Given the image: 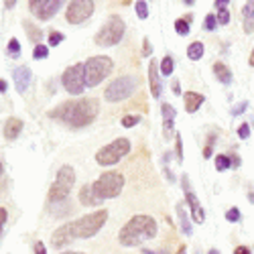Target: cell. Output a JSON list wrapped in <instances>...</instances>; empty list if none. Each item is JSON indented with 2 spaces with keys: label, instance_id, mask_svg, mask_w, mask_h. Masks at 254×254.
Instances as JSON below:
<instances>
[{
  "label": "cell",
  "instance_id": "cell-26",
  "mask_svg": "<svg viewBox=\"0 0 254 254\" xmlns=\"http://www.w3.org/2000/svg\"><path fill=\"white\" fill-rule=\"evenodd\" d=\"M25 29L29 31V39H31V41H35V43H39L41 37H43V33H41L33 23H27V20H25Z\"/></svg>",
  "mask_w": 254,
  "mask_h": 254
},
{
  "label": "cell",
  "instance_id": "cell-48",
  "mask_svg": "<svg viewBox=\"0 0 254 254\" xmlns=\"http://www.w3.org/2000/svg\"><path fill=\"white\" fill-rule=\"evenodd\" d=\"M6 88H8V86H6V81H4V79H0V92H6Z\"/></svg>",
  "mask_w": 254,
  "mask_h": 254
},
{
  "label": "cell",
  "instance_id": "cell-39",
  "mask_svg": "<svg viewBox=\"0 0 254 254\" xmlns=\"http://www.w3.org/2000/svg\"><path fill=\"white\" fill-rule=\"evenodd\" d=\"M238 136L242 138V140H246L248 136H250V124H240V128H238Z\"/></svg>",
  "mask_w": 254,
  "mask_h": 254
},
{
  "label": "cell",
  "instance_id": "cell-45",
  "mask_svg": "<svg viewBox=\"0 0 254 254\" xmlns=\"http://www.w3.org/2000/svg\"><path fill=\"white\" fill-rule=\"evenodd\" d=\"M230 165H232V167H234V169H238V167H240V157H236V155H232V157H230Z\"/></svg>",
  "mask_w": 254,
  "mask_h": 254
},
{
  "label": "cell",
  "instance_id": "cell-51",
  "mask_svg": "<svg viewBox=\"0 0 254 254\" xmlns=\"http://www.w3.org/2000/svg\"><path fill=\"white\" fill-rule=\"evenodd\" d=\"M177 254H185V246H181V248H179V252H177Z\"/></svg>",
  "mask_w": 254,
  "mask_h": 254
},
{
  "label": "cell",
  "instance_id": "cell-50",
  "mask_svg": "<svg viewBox=\"0 0 254 254\" xmlns=\"http://www.w3.org/2000/svg\"><path fill=\"white\" fill-rule=\"evenodd\" d=\"M61 254H86V252H61Z\"/></svg>",
  "mask_w": 254,
  "mask_h": 254
},
{
  "label": "cell",
  "instance_id": "cell-16",
  "mask_svg": "<svg viewBox=\"0 0 254 254\" xmlns=\"http://www.w3.org/2000/svg\"><path fill=\"white\" fill-rule=\"evenodd\" d=\"M149 86H151L153 98H161L163 86H161V79H159V63L155 59L149 63Z\"/></svg>",
  "mask_w": 254,
  "mask_h": 254
},
{
  "label": "cell",
  "instance_id": "cell-53",
  "mask_svg": "<svg viewBox=\"0 0 254 254\" xmlns=\"http://www.w3.org/2000/svg\"><path fill=\"white\" fill-rule=\"evenodd\" d=\"M207 254H220V252H218V250H209Z\"/></svg>",
  "mask_w": 254,
  "mask_h": 254
},
{
  "label": "cell",
  "instance_id": "cell-19",
  "mask_svg": "<svg viewBox=\"0 0 254 254\" xmlns=\"http://www.w3.org/2000/svg\"><path fill=\"white\" fill-rule=\"evenodd\" d=\"M79 203H81V205H86V207H92V205H100L102 201L96 197L92 185H83V187H81V191H79Z\"/></svg>",
  "mask_w": 254,
  "mask_h": 254
},
{
  "label": "cell",
  "instance_id": "cell-11",
  "mask_svg": "<svg viewBox=\"0 0 254 254\" xmlns=\"http://www.w3.org/2000/svg\"><path fill=\"white\" fill-rule=\"evenodd\" d=\"M96 4L92 0H71L65 10V20L69 25H81L94 14Z\"/></svg>",
  "mask_w": 254,
  "mask_h": 254
},
{
  "label": "cell",
  "instance_id": "cell-30",
  "mask_svg": "<svg viewBox=\"0 0 254 254\" xmlns=\"http://www.w3.org/2000/svg\"><path fill=\"white\" fill-rule=\"evenodd\" d=\"M138 122H140V116H136V114H128V116L122 118V126H124V128H132V126H136Z\"/></svg>",
  "mask_w": 254,
  "mask_h": 254
},
{
  "label": "cell",
  "instance_id": "cell-27",
  "mask_svg": "<svg viewBox=\"0 0 254 254\" xmlns=\"http://www.w3.org/2000/svg\"><path fill=\"white\" fill-rule=\"evenodd\" d=\"M161 112H163V120H175V116H177V112H175V108L171 104H163Z\"/></svg>",
  "mask_w": 254,
  "mask_h": 254
},
{
  "label": "cell",
  "instance_id": "cell-22",
  "mask_svg": "<svg viewBox=\"0 0 254 254\" xmlns=\"http://www.w3.org/2000/svg\"><path fill=\"white\" fill-rule=\"evenodd\" d=\"M177 216H179V222H181V232L187 236H191V224H189V218H187V211H185L183 203L177 205Z\"/></svg>",
  "mask_w": 254,
  "mask_h": 254
},
{
  "label": "cell",
  "instance_id": "cell-52",
  "mask_svg": "<svg viewBox=\"0 0 254 254\" xmlns=\"http://www.w3.org/2000/svg\"><path fill=\"white\" fill-rule=\"evenodd\" d=\"M2 171H4V167H2V161H0V175H2Z\"/></svg>",
  "mask_w": 254,
  "mask_h": 254
},
{
  "label": "cell",
  "instance_id": "cell-17",
  "mask_svg": "<svg viewBox=\"0 0 254 254\" xmlns=\"http://www.w3.org/2000/svg\"><path fill=\"white\" fill-rule=\"evenodd\" d=\"M183 100H185V110H187L189 114L197 112V110L201 108V104L205 102V98H203L201 94H197V92H185Z\"/></svg>",
  "mask_w": 254,
  "mask_h": 254
},
{
  "label": "cell",
  "instance_id": "cell-1",
  "mask_svg": "<svg viewBox=\"0 0 254 254\" xmlns=\"http://www.w3.org/2000/svg\"><path fill=\"white\" fill-rule=\"evenodd\" d=\"M100 112V104L96 98H79V100H69L59 104L55 110L49 112L53 120L63 122L69 128H83L96 120Z\"/></svg>",
  "mask_w": 254,
  "mask_h": 254
},
{
  "label": "cell",
  "instance_id": "cell-46",
  "mask_svg": "<svg viewBox=\"0 0 254 254\" xmlns=\"http://www.w3.org/2000/svg\"><path fill=\"white\" fill-rule=\"evenodd\" d=\"M214 6H216L218 10H220V8H226V6H228V0H216Z\"/></svg>",
  "mask_w": 254,
  "mask_h": 254
},
{
  "label": "cell",
  "instance_id": "cell-47",
  "mask_svg": "<svg viewBox=\"0 0 254 254\" xmlns=\"http://www.w3.org/2000/svg\"><path fill=\"white\" fill-rule=\"evenodd\" d=\"M173 92H175V94H181V88H179V81H173Z\"/></svg>",
  "mask_w": 254,
  "mask_h": 254
},
{
  "label": "cell",
  "instance_id": "cell-13",
  "mask_svg": "<svg viewBox=\"0 0 254 254\" xmlns=\"http://www.w3.org/2000/svg\"><path fill=\"white\" fill-rule=\"evenodd\" d=\"M181 183H183V191H185V199H187V203H189V209H191V216H193V222H197V224H203V222H205V214H203V207L199 205V201H197V195L193 193V189H191V185H189V177H187V175H183Z\"/></svg>",
  "mask_w": 254,
  "mask_h": 254
},
{
  "label": "cell",
  "instance_id": "cell-2",
  "mask_svg": "<svg viewBox=\"0 0 254 254\" xmlns=\"http://www.w3.org/2000/svg\"><path fill=\"white\" fill-rule=\"evenodd\" d=\"M159 232V226H157V220L146 216V214H138V216H132L128 222H126L118 234V240L122 246H140L142 242L146 240H153Z\"/></svg>",
  "mask_w": 254,
  "mask_h": 254
},
{
  "label": "cell",
  "instance_id": "cell-36",
  "mask_svg": "<svg viewBox=\"0 0 254 254\" xmlns=\"http://www.w3.org/2000/svg\"><path fill=\"white\" fill-rule=\"evenodd\" d=\"M214 142H216V134H209L207 144H205V149H203V157H205V159H209L211 153H214Z\"/></svg>",
  "mask_w": 254,
  "mask_h": 254
},
{
  "label": "cell",
  "instance_id": "cell-5",
  "mask_svg": "<svg viewBox=\"0 0 254 254\" xmlns=\"http://www.w3.org/2000/svg\"><path fill=\"white\" fill-rule=\"evenodd\" d=\"M92 189H94V193L100 201L114 199L122 193V189H124V175L118 173V171H106L92 183Z\"/></svg>",
  "mask_w": 254,
  "mask_h": 254
},
{
  "label": "cell",
  "instance_id": "cell-40",
  "mask_svg": "<svg viewBox=\"0 0 254 254\" xmlns=\"http://www.w3.org/2000/svg\"><path fill=\"white\" fill-rule=\"evenodd\" d=\"M6 220H8V211H6V207H0V236H2V228H4Z\"/></svg>",
  "mask_w": 254,
  "mask_h": 254
},
{
  "label": "cell",
  "instance_id": "cell-12",
  "mask_svg": "<svg viewBox=\"0 0 254 254\" xmlns=\"http://www.w3.org/2000/svg\"><path fill=\"white\" fill-rule=\"evenodd\" d=\"M61 6H63L61 0H31V2H29L31 12H33L39 20H49V18H53V16L59 12Z\"/></svg>",
  "mask_w": 254,
  "mask_h": 254
},
{
  "label": "cell",
  "instance_id": "cell-31",
  "mask_svg": "<svg viewBox=\"0 0 254 254\" xmlns=\"http://www.w3.org/2000/svg\"><path fill=\"white\" fill-rule=\"evenodd\" d=\"M134 8H136V14H138V18H146V16H149V6H146V2H144V0H138V2L134 4Z\"/></svg>",
  "mask_w": 254,
  "mask_h": 254
},
{
  "label": "cell",
  "instance_id": "cell-10",
  "mask_svg": "<svg viewBox=\"0 0 254 254\" xmlns=\"http://www.w3.org/2000/svg\"><path fill=\"white\" fill-rule=\"evenodd\" d=\"M61 83L67 94L71 96H81L86 90V79H83V63H75V65L67 67L61 75Z\"/></svg>",
  "mask_w": 254,
  "mask_h": 254
},
{
  "label": "cell",
  "instance_id": "cell-38",
  "mask_svg": "<svg viewBox=\"0 0 254 254\" xmlns=\"http://www.w3.org/2000/svg\"><path fill=\"white\" fill-rule=\"evenodd\" d=\"M175 153H177V161H183V142L179 134H175Z\"/></svg>",
  "mask_w": 254,
  "mask_h": 254
},
{
  "label": "cell",
  "instance_id": "cell-32",
  "mask_svg": "<svg viewBox=\"0 0 254 254\" xmlns=\"http://www.w3.org/2000/svg\"><path fill=\"white\" fill-rule=\"evenodd\" d=\"M8 55L14 57V59L20 55V43H18L16 39H10V41H8Z\"/></svg>",
  "mask_w": 254,
  "mask_h": 254
},
{
  "label": "cell",
  "instance_id": "cell-8",
  "mask_svg": "<svg viewBox=\"0 0 254 254\" xmlns=\"http://www.w3.org/2000/svg\"><path fill=\"white\" fill-rule=\"evenodd\" d=\"M136 88H138L136 75H120L110 83L108 88H106L104 98H106V102L116 104V102H122V100H128L136 92Z\"/></svg>",
  "mask_w": 254,
  "mask_h": 254
},
{
  "label": "cell",
  "instance_id": "cell-34",
  "mask_svg": "<svg viewBox=\"0 0 254 254\" xmlns=\"http://www.w3.org/2000/svg\"><path fill=\"white\" fill-rule=\"evenodd\" d=\"M218 27V20H216V14H207L205 20H203V29L205 31H214Z\"/></svg>",
  "mask_w": 254,
  "mask_h": 254
},
{
  "label": "cell",
  "instance_id": "cell-35",
  "mask_svg": "<svg viewBox=\"0 0 254 254\" xmlns=\"http://www.w3.org/2000/svg\"><path fill=\"white\" fill-rule=\"evenodd\" d=\"M216 20H218V25H228V23H230V12H228V8H220L218 14H216Z\"/></svg>",
  "mask_w": 254,
  "mask_h": 254
},
{
  "label": "cell",
  "instance_id": "cell-43",
  "mask_svg": "<svg viewBox=\"0 0 254 254\" xmlns=\"http://www.w3.org/2000/svg\"><path fill=\"white\" fill-rule=\"evenodd\" d=\"M35 254H47V248L43 246V242H35Z\"/></svg>",
  "mask_w": 254,
  "mask_h": 254
},
{
  "label": "cell",
  "instance_id": "cell-6",
  "mask_svg": "<svg viewBox=\"0 0 254 254\" xmlns=\"http://www.w3.org/2000/svg\"><path fill=\"white\" fill-rule=\"evenodd\" d=\"M73 183H75V171H73V167L71 165H63L59 171H57L55 183L49 189V203L65 201L67 195L71 193V189H73Z\"/></svg>",
  "mask_w": 254,
  "mask_h": 254
},
{
  "label": "cell",
  "instance_id": "cell-7",
  "mask_svg": "<svg viewBox=\"0 0 254 254\" xmlns=\"http://www.w3.org/2000/svg\"><path fill=\"white\" fill-rule=\"evenodd\" d=\"M124 31H126L124 20L118 14H112L102 25V29L96 33V39L94 41H96V45H100V47H114V45H118L120 41H122Z\"/></svg>",
  "mask_w": 254,
  "mask_h": 254
},
{
  "label": "cell",
  "instance_id": "cell-15",
  "mask_svg": "<svg viewBox=\"0 0 254 254\" xmlns=\"http://www.w3.org/2000/svg\"><path fill=\"white\" fill-rule=\"evenodd\" d=\"M73 242V236H71V230H69V224H63L61 228H57L51 236V244L53 248H63Z\"/></svg>",
  "mask_w": 254,
  "mask_h": 254
},
{
  "label": "cell",
  "instance_id": "cell-4",
  "mask_svg": "<svg viewBox=\"0 0 254 254\" xmlns=\"http://www.w3.org/2000/svg\"><path fill=\"white\" fill-rule=\"evenodd\" d=\"M114 69V61L106 55L90 57L83 63V79H86V88H96L108 77Z\"/></svg>",
  "mask_w": 254,
  "mask_h": 254
},
{
  "label": "cell",
  "instance_id": "cell-42",
  "mask_svg": "<svg viewBox=\"0 0 254 254\" xmlns=\"http://www.w3.org/2000/svg\"><path fill=\"white\" fill-rule=\"evenodd\" d=\"M151 53H153V49H151L149 39H144V41H142V55H144V57H149Z\"/></svg>",
  "mask_w": 254,
  "mask_h": 254
},
{
  "label": "cell",
  "instance_id": "cell-25",
  "mask_svg": "<svg viewBox=\"0 0 254 254\" xmlns=\"http://www.w3.org/2000/svg\"><path fill=\"white\" fill-rule=\"evenodd\" d=\"M189 29H191V16H187V18H179V20H175V31L181 35V37H185V35H189Z\"/></svg>",
  "mask_w": 254,
  "mask_h": 254
},
{
  "label": "cell",
  "instance_id": "cell-3",
  "mask_svg": "<svg viewBox=\"0 0 254 254\" xmlns=\"http://www.w3.org/2000/svg\"><path fill=\"white\" fill-rule=\"evenodd\" d=\"M106 220H108V209H98V211H92V214H88V216H81L75 222H69V230H71L73 240L96 236L98 232L104 228Z\"/></svg>",
  "mask_w": 254,
  "mask_h": 254
},
{
  "label": "cell",
  "instance_id": "cell-9",
  "mask_svg": "<svg viewBox=\"0 0 254 254\" xmlns=\"http://www.w3.org/2000/svg\"><path fill=\"white\" fill-rule=\"evenodd\" d=\"M128 153H130V140L128 138H116L110 144L102 146V149L96 153V163L102 167H110V165H116Z\"/></svg>",
  "mask_w": 254,
  "mask_h": 254
},
{
  "label": "cell",
  "instance_id": "cell-33",
  "mask_svg": "<svg viewBox=\"0 0 254 254\" xmlns=\"http://www.w3.org/2000/svg\"><path fill=\"white\" fill-rule=\"evenodd\" d=\"M63 39H65V37H63V33H59V31H51V33H49V47H57Z\"/></svg>",
  "mask_w": 254,
  "mask_h": 254
},
{
  "label": "cell",
  "instance_id": "cell-37",
  "mask_svg": "<svg viewBox=\"0 0 254 254\" xmlns=\"http://www.w3.org/2000/svg\"><path fill=\"white\" fill-rule=\"evenodd\" d=\"M226 220L228 222H240V209L238 207H230L226 211Z\"/></svg>",
  "mask_w": 254,
  "mask_h": 254
},
{
  "label": "cell",
  "instance_id": "cell-49",
  "mask_svg": "<svg viewBox=\"0 0 254 254\" xmlns=\"http://www.w3.org/2000/svg\"><path fill=\"white\" fill-rule=\"evenodd\" d=\"M142 252H144V254H167V252H153V250H146V248H144Z\"/></svg>",
  "mask_w": 254,
  "mask_h": 254
},
{
  "label": "cell",
  "instance_id": "cell-28",
  "mask_svg": "<svg viewBox=\"0 0 254 254\" xmlns=\"http://www.w3.org/2000/svg\"><path fill=\"white\" fill-rule=\"evenodd\" d=\"M230 157L228 155H218L216 157V169L218 171H226V169H230Z\"/></svg>",
  "mask_w": 254,
  "mask_h": 254
},
{
  "label": "cell",
  "instance_id": "cell-24",
  "mask_svg": "<svg viewBox=\"0 0 254 254\" xmlns=\"http://www.w3.org/2000/svg\"><path fill=\"white\" fill-rule=\"evenodd\" d=\"M173 69H175V61H173V57H171V55H165L163 61L159 63V71H161L163 75H171Z\"/></svg>",
  "mask_w": 254,
  "mask_h": 254
},
{
  "label": "cell",
  "instance_id": "cell-20",
  "mask_svg": "<svg viewBox=\"0 0 254 254\" xmlns=\"http://www.w3.org/2000/svg\"><path fill=\"white\" fill-rule=\"evenodd\" d=\"M214 73H216L218 81H222L224 86H228V83H232V71L228 69V65H224L222 61L214 63Z\"/></svg>",
  "mask_w": 254,
  "mask_h": 254
},
{
  "label": "cell",
  "instance_id": "cell-29",
  "mask_svg": "<svg viewBox=\"0 0 254 254\" xmlns=\"http://www.w3.org/2000/svg\"><path fill=\"white\" fill-rule=\"evenodd\" d=\"M47 55H49V47H47V45H41V43H39V45L35 47V51H33V59H37V61H39V59H47Z\"/></svg>",
  "mask_w": 254,
  "mask_h": 254
},
{
  "label": "cell",
  "instance_id": "cell-23",
  "mask_svg": "<svg viewBox=\"0 0 254 254\" xmlns=\"http://www.w3.org/2000/svg\"><path fill=\"white\" fill-rule=\"evenodd\" d=\"M187 57L191 61H199L203 57V43L201 41H195V43H191L187 47Z\"/></svg>",
  "mask_w": 254,
  "mask_h": 254
},
{
  "label": "cell",
  "instance_id": "cell-18",
  "mask_svg": "<svg viewBox=\"0 0 254 254\" xmlns=\"http://www.w3.org/2000/svg\"><path fill=\"white\" fill-rule=\"evenodd\" d=\"M20 132H23V120L20 118H8L4 124V136L8 140H14Z\"/></svg>",
  "mask_w": 254,
  "mask_h": 254
},
{
  "label": "cell",
  "instance_id": "cell-14",
  "mask_svg": "<svg viewBox=\"0 0 254 254\" xmlns=\"http://www.w3.org/2000/svg\"><path fill=\"white\" fill-rule=\"evenodd\" d=\"M12 77H14V86H16V92L18 94H25L31 86V79H33V73L27 65H20L12 71Z\"/></svg>",
  "mask_w": 254,
  "mask_h": 254
},
{
  "label": "cell",
  "instance_id": "cell-41",
  "mask_svg": "<svg viewBox=\"0 0 254 254\" xmlns=\"http://www.w3.org/2000/svg\"><path fill=\"white\" fill-rule=\"evenodd\" d=\"M246 108H248V102H242V104H238V106H234V108H232V114L238 116V114H242Z\"/></svg>",
  "mask_w": 254,
  "mask_h": 254
},
{
  "label": "cell",
  "instance_id": "cell-21",
  "mask_svg": "<svg viewBox=\"0 0 254 254\" xmlns=\"http://www.w3.org/2000/svg\"><path fill=\"white\" fill-rule=\"evenodd\" d=\"M244 33H252L254 31V2H246L244 4Z\"/></svg>",
  "mask_w": 254,
  "mask_h": 254
},
{
  "label": "cell",
  "instance_id": "cell-44",
  "mask_svg": "<svg viewBox=\"0 0 254 254\" xmlns=\"http://www.w3.org/2000/svg\"><path fill=\"white\" fill-rule=\"evenodd\" d=\"M234 254H252V252L248 246H238V248H234Z\"/></svg>",
  "mask_w": 254,
  "mask_h": 254
}]
</instances>
